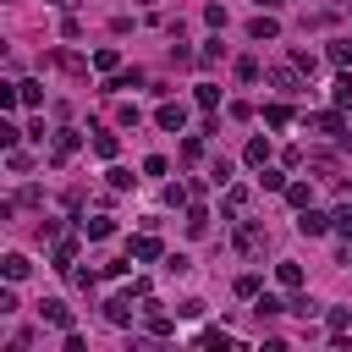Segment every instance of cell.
Masks as SVG:
<instances>
[{
	"label": "cell",
	"mask_w": 352,
	"mask_h": 352,
	"mask_svg": "<svg viewBox=\"0 0 352 352\" xmlns=\"http://www.w3.org/2000/svg\"><path fill=\"white\" fill-rule=\"evenodd\" d=\"M143 324H148V336H170L176 324H170V314H160V302L154 297H143Z\"/></svg>",
	"instance_id": "cell-6"
},
{
	"label": "cell",
	"mask_w": 352,
	"mask_h": 352,
	"mask_svg": "<svg viewBox=\"0 0 352 352\" xmlns=\"http://www.w3.org/2000/svg\"><path fill=\"white\" fill-rule=\"evenodd\" d=\"M38 319L55 324V330H72V308H66L60 297H44V302H38Z\"/></svg>",
	"instance_id": "cell-5"
},
{
	"label": "cell",
	"mask_w": 352,
	"mask_h": 352,
	"mask_svg": "<svg viewBox=\"0 0 352 352\" xmlns=\"http://www.w3.org/2000/svg\"><path fill=\"white\" fill-rule=\"evenodd\" d=\"M280 6H286V0H258V11H280Z\"/></svg>",
	"instance_id": "cell-43"
},
{
	"label": "cell",
	"mask_w": 352,
	"mask_h": 352,
	"mask_svg": "<svg viewBox=\"0 0 352 352\" xmlns=\"http://www.w3.org/2000/svg\"><path fill=\"white\" fill-rule=\"evenodd\" d=\"M55 6H60V0H55Z\"/></svg>",
	"instance_id": "cell-45"
},
{
	"label": "cell",
	"mask_w": 352,
	"mask_h": 352,
	"mask_svg": "<svg viewBox=\"0 0 352 352\" xmlns=\"http://www.w3.org/2000/svg\"><path fill=\"white\" fill-rule=\"evenodd\" d=\"M242 209H248V182H231V187H226V214L236 220Z\"/></svg>",
	"instance_id": "cell-12"
},
{
	"label": "cell",
	"mask_w": 352,
	"mask_h": 352,
	"mask_svg": "<svg viewBox=\"0 0 352 352\" xmlns=\"http://www.w3.org/2000/svg\"><path fill=\"white\" fill-rule=\"evenodd\" d=\"M204 22L209 28H226V6H204Z\"/></svg>",
	"instance_id": "cell-39"
},
{
	"label": "cell",
	"mask_w": 352,
	"mask_h": 352,
	"mask_svg": "<svg viewBox=\"0 0 352 352\" xmlns=\"http://www.w3.org/2000/svg\"><path fill=\"white\" fill-rule=\"evenodd\" d=\"M286 204H292V209H308V204H314L308 182H286Z\"/></svg>",
	"instance_id": "cell-17"
},
{
	"label": "cell",
	"mask_w": 352,
	"mask_h": 352,
	"mask_svg": "<svg viewBox=\"0 0 352 352\" xmlns=\"http://www.w3.org/2000/svg\"><path fill=\"white\" fill-rule=\"evenodd\" d=\"M248 38H253V44H270V38H280V22H275V11H258V16L248 22Z\"/></svg>",
	"instance_id": "cell-4"
},
{
	"label": "cell",
	"mask_w": 352,
	"mask_h": 352,
	"mask_svg": "<svg viewBox=\"0 0 352 352\" xmlns=\"http://www.w3.org/2000/svg\"><path fill=\"white\" fill-rule=\"evenodd\" d=\"M336 6H341V11H346V6H352V0H336Z\"/></svg>",
	"instance_id": "cell-44"
},
{
	"label": "cell",
	"mask_w": 352,
	"mask_h": 352,
	"mask_svg": "<svg viewBox=\"0 0 352 352\" xmlns=\"http://www.w3.org/2000/svg\"><path fill=\"white\" fill-rule=\"evenodd\" d=\"M236 297H258V275H236Z\"/></svg>",
	"instance_id": "cell-38"
},
{
	"label": "cell",
	"mask_w": 352,
	"mask_h": 352,
	"mask_svg": "<svg viewBox=\"0 0 352 352\" xmlns=\"http://www.w3.org/2000/svg\"><path fill=\"white\" fill-rule=\"evenodd\" d=\"M110 231H116V220H110V214H94V220H82V236H94V242H99V236H110Z\"/></svg>",
	"instance_id": "cell-18"
},
{
	"label": "cell",
	"mask_w": 352,
	"mask_h": 352,
	"mask_svg": "<svg viewBox=\"0 0 352 352\" xmlns=\"http://www.w3.org/2000/svg\"><path fill=\"white\" fill-rule=\"evenodd\" d=\"M236 77H242V82H253V77H258V60H253V55H242V60H236Z\"/></svg>",
	"instance_id": "cell-34"
},
{
	"label": "cell",
	"mask_w": 352,
	"mask_h": 352,
	"mask_svg": "<svg viewBox=\"0 0 352 352\" xmlns=\"http://www.w3.org/2000/svg\"><path fill=\"white\" fill-rule=\"evenodd\" d=\"M143 176H165V154H148L143 160Z\"/></svg>",
	"instance_id": "cell-41"
},
{
	"label": "cell",
	"mask_w": 352,
	"mask_h": 352,
	"mask_svg": "<svg viewBox=\"0 0 352 352\" xmlns=\"http://www.w3.org/2000/svg\"><path fill=\"white\" fill-rule=\"evenodd\" d=\"M275 280H280L286 292H297V286H302V264H275Z\"/></svg>",
	"instance_id": "cell-19"
},
{
	"label": "cell",
	"mask_w": 352,
	"mask_h": 352,
	"mask_svg": "<svg viewBox=\"0 0 352 352\" xmlns=\"http://www.w3.org/2000/svg\"><path fill=\"white\" fill-rule=\"evenodd\" d=\"M286 314H302V319H314V302H308V297H292V302H286Z\"/></svg>",
	"instance_id": "cell-42"
},
{
	"label": "cell",
	"mask_w": 352,
	"mask_h": 352,
	"mask_svg": "<svg viewBox=\"0 0 352 352\" xmlns=\"http://www.w3.org/2000/svg\"><path fill=\"white\" fill-rule=\"evenodd\" d=\"M242 160L264 170V165H270V138H248V148H242Z\"/></svg>",
	"instance_id": "cell-11"
},
{
	"label": "cell",
	"mask_w": 352,
	"mask_h": 352,
	"mask_svg": "<svg viewBox=\"0 0 352 352\" xmlns=\"http://www.w3.org/2000/svg\"><path fill=\"white\" fill-rule=\"evenodd\" d=\"M209 176H214V187H231V160H214V170H209Z\"/></svg>",
	"instance_id": "cell-37"
},
{
	"label": "cell",
	"mask_w": 352,
	"mask_h": 352,
	"mask_svg": "<svg viewBox=\"0 0 352 352\" xmlns=\"http://www.w3.org/2000/svg\"><path fill=\"white\" fill-rule=\"evenodd\" d=\"M231 242H236V253H242V258H264L270 231H264L258 220H236V226H231Z\"/></svg>",
	"instance_id": "cell-1"
},
{
	"label": "cell",
	"mask_w": 352,
	"mask_h": 352,
	"mask_svg": "<svg viewBox=\"0 0 352 352\" xmlns=\"http://www.w3.org/2000/svg\"><path fill=\"white\" fill-rule=\"evenodd\" d=\"M324 55H330V66H336V72H346V66H352V44H346V38H336Z\"/></svg>",
	"instance_id": "cell-20"
},
{
	"label": "cell",
	"mask_w": 352,
	"mask_h": 352,
	"mask_svg": "<svg viewBox=\"0 0 352 352\" xmlns=\"http://www.w3.org/2000/svg\"><path fill=\"white\" fill-rule=\"evenodd\" d=\"M138 82H143V72H116L110 77V88H138Z\"/></svg>",
	"instance_id": "cell-35"
},
{
	"label": "cell",
	"mask_w": 352,
	"mask_h": 352,
	"mask_svg": "<svg viewBox=\"0 0 352 352\" xmlns=\"http://www.w3.org/2000/svg\"><path fill=\"white\" fill-rule=\"evenodd\" d=\"M116 66H121V50H110V44L94 50V72H116Z\"/></svg>",
	"instance_id": "cell-21"
},
{
	"label": "cell",
	"mask_w": 352,
	"mask_h": 352,
	"mask_svg": "<svg viewBox=\"0 0 352 352\" xmlns=\"http://www.w3.org/2000/svg\"><path fill=\"white\" fill-rule=\"evenodd\" d=\"M50 60H55V66H66V72H88V60H82V55H72V50H55Z\"/></svg>",
	"instance_id": "cell-23"
},
{
	"label": "cell",
	"mask_w": 352,
	"mask_h": 352,
	"mask_svg": "<svg viewBox=\"0 0 352 352\" xmlns=\"http://www.w3.org/2000/svg\"><path fill=\"white\" fill-rule=\"evenodd\" d=\"M6 165H11V170H16V176H22V170H28V165H33V160H28V154H22V148H6Z\"/></svg>",
	"instance_id": "cell-36"
},
{
	"label": "cell",
	"mask_w": 352,
	"mask_h": 352,
	"mask_svg": "<svg viewBox=\"0 0 352 352\" xmlns=\"http://www.w3.org/2000/svg\"><path fill=\"white\" fill-rule=\"evenodd\" d=\"M330 99H336V110H352V72H341V77H336Z\"/></svg>",
	"instance_id": "cell-15"
},
{
	"label": "cell",
	"mask_w": 352,
	"mask_h": 352,
	"mask_svg": "<svg viewBox=\"0 0 352 352\" xmlns=\"http://www.w3.org/2000/svg\"><path fill=\"white\" fill-rule=\"evenodd\" d=\"M116 148H121L116 132H94V154H99V160H116Z\"/></svg>",
	"instance_id": "cell-16"
},
{
	"label": "cell",
	"mask_w": 352,
	"mask_h": 352,
	"mask_svg": "<svg viewBox=\"0 0 352 352\" xmlns=\"http://www.w3.org/2000/svg\"><path fill=\"white\" fill-rule=\"evenodd\" d=\"M104 319H110V324H132V292H126V297H110V302H104Z\"/></svg>",
	"instance_id": "cell-10"
},
{
	"label": "cell",
	"mask_w": 352,
	"mask_h": 352,
	"mask_svg": "<svg viewBox=\"0 0 352 352\" xmlns=\"http://www.w3.org/2000/svg\"><path fill=\"white\" fill-rule=\"evenodd\" d=\"M72 258H77V242H72V236L55 242V270H72Z\"/></svg>",
	"instance_id": "cell-26"
},
{
	"label": "cell",
	"mask_w": 352,
	"mask_h": 352,
	"mask_svg": "<svg viewBox=\"0 0 352 352\" xmlns=\"http://www.w3.org/2000/svg\"><path fill=\"white\" fill-rule=\"evenodd\" d=\"M324 324H330V336H341V330L352 324V308H330V314H324Z\"/></svg>",
	"instance_id": "cell-27"
},
{
	"label": "cell",
	"mask_w": 352,
	"mask_h": 352,
	"mask_svg": "<svg viewBox=\"0 0 352 352\" xmlns=\"http://www.w3.org/2000/svg\"><path fill=\"white\" fill-rule=\"evenodd\" d=\"M0 270H6V280H22V275H28V258H22V253H6Z\"/></svg>",
	"instance_id": "cell-22"
},
{
	"label": "cell",
	"mask_w": 352,
	"mask_h": 352,
	"mask_svg": "<svg viewBox=\"0 0 352 352\" xmlns=\"http://www.w3.org/2000/svg\"><path fill=\"white\" fill-rule=\"evenodd\" d=\"M253 314H258V319H270V314H286V302H280V297H258V302H253Z\"/></svg>",
	"instance_id": "cell-30"
},
{
	"label": "cell",
	"mask_w": 352,
	"mask_h": 352,
	"mask_svg": "<svg viewBox=\"0 0 352 352\" xmlns=\"http://www.w3.org/2000/svg\"><path fill=\"white\" fill-rule=\"evenodd\" d=\"M77 143H82L77 132H55V143H50V154H55V160H72V154H77Z\"/></svg>",
	"instance_id": "cell-14"
},
{
	"label": "cell",
	"mask_w": 352,
	"mask_h": 352,
	"mask_svg": "<svg viewBox=\"0 0 352 352\" xmlns=\"http://www.w3.org/2000/svg\"><path fill=\"white\" fill-rule=\"evenodd\" d=\"M258 187H264V192H286V176H280V170H264Z\"/></svg>",
	"instance_id": "cell-32"
},
{
	"label": "cell",
	"mask_w": 352,
	"mask_h": 352,
	"mask_svg": "<svg viewBox=\"0 0 352 352\" xmlns=\"http://www.w3.org/2000/svg\"><path fill=\"white\" fill-rule=\"evenodd\" d=\"M204 231H209V214L192 204V209H187V236H204Z\"/></svg>",
	"instance_id": "cell-25"
},
{
	"label": "cell",
	"mask_w": 352,
	"mask_h": 352,
	"mask_svg": "<svg viewBox=\"0 0 352 352\" xmlns=\"http://www.w3.org/2000/svg\"><path fill=\"white\" fill-rule=\"evenodd\" d=\"M192 99H198L204 110H214V104H220V88H214V82H198V94H192Z\"/></svg>",
	"instance_id": "cell-29"
},
{
	"label": "cell",
	"mask_w": 352,
	"mask_h": 352,
	"mask_svg": "<svg viewBox=\"0 0 352 352\" xmlns=\"http://www.w3.org/2000/svg\"><path fill=\"white\" fill-rule=\"evenodd\" d=\"M264 126H292V104H286V99L264 104Z\"/></svg>",
	"instance_id": "cell-13"
},
{
	"label": "cell",
	"mask_w": 352,
	"mask_h": 352,
	"mask_svg": "<svg viewBox=\"0 0 352 352\" xmlns=\"http://www.w3.org/2000/svg\"><path fill=\"white\" fill-rule=\"evenodd\" d=\"M16 94H22V104H44V88L38 82H16Z\"/></svg>",
	"instance_id": "cell-31"
},
{
	"label": "cell",
	"mask_w": 352,
	"mask_h": 352,
	"mask_svg": "<svg viewBox=\"0 0 352 352\" xmlns=\"http://www.w3.org/2000/svg\"><path fill=\"white\" fill-rule=\"evenodd\" d=\"M104 176H110V187H116V192H126V187H132V182H138V176H132V170H126V165H110V170H104Z\"/></svg>",
	"instance_id": "cell-24"
},
{
	"label": "cell",
	"mask_w": 352,
	"mask_h": 352,
	"mask_svg": "<svg viewBox=\"0 0 352 352\" xmlns=\"http://www.w3.org/2000/svg\"><path fill=\"white\" fill-rule=\"evenodd\" d=\"M132 258H138V264H154V258H165L160 236H148V231H143V236H132Z\"/></svg>",
	"instance_id": "cell-8"
},
{
	"label": "cell",
	"mask_w": 352,
	"mask_h": 352,
	"mask_svg": "<svg viewBox=\"0 0 352 352\" xmlns=\"http://www.w3.org/2000/svg\"><path fill=\"white\" fill-rule=\"evenodd\" d=\"M198 341H204V346H231V336H226V330H220V324H209V330H204V336H198Z\"/></svg>",
	"instance_id": "cell-33"
},
{
	"label": "cell",
	"mask_w": 352,
	"mask_h": 352,
	"mask_svg": "<svg viewBox=\"0 0 352 352\" xmlns=\"http://www.w3.org/2000/svg\"><path fill=\"white\" fill-rule=\"evenodd\" d=\"M330 220H336V231H341V236H352V192H346V204H341Z\"/></svg>",
	"instance_id": "cell-28"
},
{
	"label": "cell",
	"mask_w": 352,
	"mask_h": 352,
	"mask_svg": "<svg viewBox=\"0 0 352 352\" xmlns=\"http://www.w3.org/2000/svg\"><path fill=\"white\" fill-rule=\"evenodd\" d=\"M270 88H280V99H297V94L308 88V72H302L297 60H286V66H275V72H270Z\"/></svg>",
	"instance_id": "cell-2"
},
{
	"label": "cell",
	"mask_w": 352,
	"mask_h": 352,
	"mask_svg": "<svg viewBox=\"0 0 352 352\" xmlns=\"http://www.w3.org/2000/svg\"><path fill=\"white\" fill-rule=\"evenodd\" d=\"M154 121H160L165 132H182V126H187V104H160V110H154Z\"/></svg>",
	"instance_id": "cell-9"
},
{
	"label": "cell",
	"mask_w": 352,
	"mask_h": 352,
	"mask_svg": "<svg viewBox=\"0 0 352 352\" xmlns=\"http://www.w3.org/2000/svg\"><path fill=\"white\" fill-rule=\"evenodd\" d=\"M220 50H226V44H220V38H209V44H204V50H198V60H204V66H209V60H220Z\"/></svg>",
	"instance_id": "cell-40"
},
{
	"label": "cell",
	"mask_w": 352,
	"mask_h": 352,
	"mask_svg": "<svg viewBox=\"0 0 352 352\" xmlns=\"http://www.w3.org/2000/svg\"><path fill=\"white\" fill-rule=\"evenodd\" d=\"M330 226H336V220H330L324 209H314V204H308V209H297V231H302V236H324Z\"/></svg>",
	"instance_id": "cell-3"
},
{
	"label": "cell",
	"mask_w": 352,
	"mask_h": 352,
	"mask_svg": "<svg viewBox=\"0 0 352 352\" xmlns=\"http://www.w3.org/2000/svg\"><path fill=\"white\" fill-rule=\"evenodd\" d=\"M308 132H330V138H341L346 121H341V110H319V116H308Z\"/></svg>",
	"instance_id": "cell-7"
}]
</instances>
